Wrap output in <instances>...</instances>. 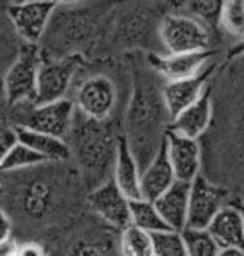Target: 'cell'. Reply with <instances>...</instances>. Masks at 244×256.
<instances>
[{
    "mask_svg": "<svg viewBox=\"0 0 244 256\" xmlns=\"http://www.w3.org/2000/svg\"><path fill=\"white\" fill-rule=\"evenodd\" d=\"M158 76L160 74L151 65L133 66V90L125 116V136L141 170L158 152L171 124Z\"/></svg>",
    "mask_w": 244,
    "mask_h": 256,
    "instance_id": "cell-1",
    "label": "cell"
},
{
    "mask_svg": "<svg viewBox=\"0 0 244 256\" xmlns=\"http://www.w3.org/2000/svg\"><path fill=\"white\" fill-rule=\"evenodd\" d=\"M118 140L110 120H95L75 110L67 142L86 186H98L113 173Z\"/></svg>",
    "mask_w": 244,
    "mask_h": 256,
    "instance_id": "cell-2",
    "label": "cell"
},
{
    "mask_svg": "<svg viewBox=\"0 0 244 256\" xmlns=\"http://www.w3.org/2000/svg\"><path fill=\"white\" fill-rule=\"evenodd\" d=\"M40 64L42 50L38 48V44H23L15 62L8 66L3 76L5 98L10 106L35 104Z\"/></svg>",
    "mask_w": 244,
    "mask_h": 256,
    "instance_id": "cell-3",
    "label": "cell"
},
{
    "mask_svg": "<svg viewBox=\"0 0 244 256\" xmlns=\"http://www.w3.org/2000/svg\"><path fill=\"white\" fill-rule=\"evenodd\" d=\"M158 37L163 48L170 54L210 50V25L195 15L170 14L161 20Z\"/></svg>",
    "mask_w": 244,
    "mask_h": 256,
    "instance_id": "cell-4",
    "label": "cell"
},
{
    "mask_svg": "<svg viewBox=\"0 0 244 256\" xmlns=\"http://www.w3.org/2000/svg\"><path fill=\"white\" fill-rule=\"evenodd\" d=\"M18 108L17 124L33 130L52 133V135L67 138L75 116V102L70 98H58L47 104H22Z\"/></svg>",
    "mask_w": 244,
    "mask_h": 256,
    "instance_id": "cell-5",
    "label": "cell"
},
{
    "mask_svg": "<svg viewBox=\"0 0 244 256\" xmlns=\"http://www.w3.org/2000/svg\"><path fill=\"white\" fill-rule=\"evenodd\" d=\"M85 60L81 54H68L63 57H43L38 68L37 98L35 104H47L58 98H65L77 72L83 66Z\"/></svg>",
    "mask_w": 244,
    "mask_h": 256,
    "instance_id": "cell-6",
    "label": "cell"
},
{
    "mask_svg": "<svg viewBox=\"0 0 244 256\" xmlns=\"http://www.w3.org/2000/svg\"><path fill=\"white\" fill-rule=\"evenodd\" d=\"M73 102L81 114L90 118L110 120L118 102V92L110 76L96 74L90 75L78 85Z\"/></svg>",
    "mask_w": 244,
    "mask_h": 256,
    "instance_id": "cell-7",
    "label": "cell"
},
{
    "mask_svg": "<svg viewBox=\"0 0 244 256\" xmlns=\"http://www.w3.org/2000/svg\"><path fill=\"white\" fill-rule=\"evenodd\" d=\"M58 5L48 0H25L8 7V18L23 44H38Z\"/></svg>",
    "mask_w": 244,
    "mask_h": 256,
    "instance_id": "cell-8",
    "label": "cell"
},
{
    "mask_svg": "<svg viewBox=\"0 0 244 256\" xmlns=\"http://www.w3.org/2000/svg\"><path fill=\"white\" fill-rule=\"evenodd\" d=\"M88 206L96 216L111 228L123 230L131 223V200L121 192L113 176L91 188L88 194Z\"/></svg>",
    "mask_w": 244,
    "mask_h": 256,
    "instance_id": "cell-9",
    "label": "cell"
},
{
    "mask_svg": "<svg viewBox=\"0 0 244 256\" xmlns=\"http://www.w3.org/2000/svg\"><path fill=\"white\" fill-rule=\"evenodd\" d=\"M226 193L220 186L213 185L201 173L191 182L190 210L186 226L208 228L216 213L226 204Z\"/></svg>",
    "mask_w": 244,
    "mask_h": 256,
    "instance_id": "cell-10",
    "label": "cell"
},
{
    "mask_svg": "<svg viewBox=\"0 0 244 256\" xmlns=\"http://www.w3.org/2000/svg\"><path fill=\"white\" fill-rule=\"evenodd\" d=\"M220 246V256L244 254V222L236 203H226L208 224Z\"/></svg>",
    "mask_w": 244,
    "mask_h": 256,
    "instance_id": "cell-11",
    "label": "cell"
},
{
    "mask_svg": "<svg viewBox=\"0 0 244 256\" xmlns=\"http://www.w3.org/2000/svg\"><path fill=\"white\" fill-rule=\"evenodd\" d=\"M166 150L173 168H175L176 178L185 182H193L200 175L201 170V145L200 138H191L180 135L176 132L168 130L166 136Z\"/></svg>",
    "mask_w": 244,
    "mask_h": 256,
    "instance_id": "cell-12",
    "label": "cell"
},
{
    "mask_svg": "<svg viewBox=\"0 0 244 256\" xmlns=\"http://www.w3.org/2000/svg\"><path fill=\"white\" fill-rule=\"evenodd\" d=\"M213 57V50H196V52H180L165 55L151 54L148 57V64L158 72L161 78L165 80H178L186 78L200 74L210 66V60Z\"/></svg>",
    "mask_w": 244,
    "mask_h": 256,
    "instance_id": "cell-13",
    "label": "cell"
},
{
    "mask_svg": "<svg viewBox=\"0 0 244 256\" xmlns=\"http://www.w3.org/2000/svg\"><path fill=\"white\" fill-rule=\"evenodd\" d=\"M213 74V65L206 66L200 74L178 80H165L163 84V98H165L168 114L171 118L185 110L188 105L196 102L208 88V78Z\"/></svg>",
    "mask_w": 244,
    "mask_h": 256,
    "instance_id": "cell-14",
    "label": "cell"
},
{
    "mask_svg": "<svg viewBox=\"0 0 244 256\" xmlns=\"http://www.w3.org/2000/svg\"><path fill=\"white\" fill-rule=\"evenodd\" d=\"M213 120V100L210 86L205 90L200 98L188 105L185 110H181L175 118H171V124L168 130L176 132L180 135L201 138L210 128Z\"/></svg>",
    "mask_w": 244,
    "mask_h": 256,
    "instance_id": "cell-15",
    "label": "cell"
},
{
    "mask_svg": "<svg viewBox=\"0 0 244 256\" xmlns=\"http://www.w3.org/2000/svg\"><path fill=\"white\" fill-rule=\"evenodd\" d=\"M178 180L175 168H173L170 156H168L166 142L163 140L158 152L151 158L150 163L141 170V196L155 200L163 192H166L173 183Z\"/></svg>",
    "mask_w": 244,
    "mask_h": 256,
    "instance_id": "cell-16",
    "label": "cell"
},
{
    "mask_svg": "<svg viewBox=\"0 0 244 256\" xmlns=\"http://www.w3.org/2000/svg\"><path fill=\"white\" fill-rule=\"evenodd\" d=\"M191 182L176 180L155 200L163 220L170 228L185 230L188 224V210H190Z\"/></svg>",
    "mask_w": 244,
    "mask_h": 256,
    "instance_id": "cell-17",
    "label": "cell"
},
{
    "mask_svg": "<svg viewBox=\"0 0 244 256\" xmlns=\"http://www.w3.org/2000/svg\"><path fill=\"white\" fill-rule=\"evenodd\" d=\"M111 176L130 200L143 198L141 196V166L135 153L131 152L125 135H120Z\"/></svg>",
    "mask_w": 244,
    "mask_h": 256,
    "instance_id": "cell-18",
    "label": "cell"
},
{
    "mask_svg": "<svg viewBox=\"0 0 244 256\" xmlns=\"http://www.w3.org/2000/svg\"><path fill=\"white\" fill-rule=\"evenodd\" d=\"M55 196H57V192H55L52 183H48L43 178L30 180L27 185L22 186L18 194L20 212L32 220L45 218L52 212Z\"/></svg>",
    "mask_w": 244,
    "mask_h": 256,
    "instance_id": "cell-19",
    "label": "cell"
},
{
    "mask_svg": "<svg viewBox=\"0 0 244 256\" xmlns=\"http://www.w3.org/2000/svg\"><path fill=\"white\" fill-rule=\"evenodd\" d=\"M15 130H17L18 142H22L25 145L32 146L38 153H42L48 162L63 163L72 156V150H70L67 138L20 125H15Z\"/></svg>",
    "mask_w": 244,
    "mask_h": 256,
    "instance_id": "cell-20",
    "label": "cell"
},
{
    "mask_svg": "<svg viewBox=\"0 0 244 256\" xmlns=\"http://www.w3.org/2000/svg\"><path fill=\"white\" fill-rule=\"evenodd\" d=\"M153 27V20L151 15L148 17V14L141 12V10H131L126 12L125 15H121L120 22L116 24V37L121 42L128 44V45H138L141 42H145L150 35V30Z\"/></svg>",
    "mask_w": 244,
    "mask_h": 256,
    "instance_id": "cell-21",
    "label": "cell"
},
{
    "mask_svg": "<svg viewBox=\"0 0 244 256\" xmlns=\"http://www.w3.org/2000/svg\"><path fill=\"white\" fill-rule=\"evenodd\" d=\"M43 163H53L48 162L42 153L33 150L32 146L25 145L22 142H17L10 148L8 153L0 163V172H18V170H30L35 166H42Z\"/></svg>",
    "mask_w": 244,
    "mask_h": 256,
    "instance_id": "cell-22",
    "label": "cell"
},
{
    "mask_svg": "<svg viewBox=\"0 0 244 256\" xmlns=\"http://www.w3.org/2000/svg\"><path fill=\"white\" fill-rule=\"evenodd\" d=\"M120 253L126 256H153L151 233L130 223L120 233Z\"/></svg>",
    "mask_w": 244,
    "mask_h": 256,
    "instance_id": "cell-23",
    "label": "cell"
},
{
    "mask_svg": "<svg viewBox=\"0 0 244 256\" xmlns=\"http://www.w3.org/2000/svg\"><path fill=\"white\" fill-rule=\"evenodd\" d=\"M131 223L150 233L170 228L165 220H163L156 203L148 198L131 200Z\"/></svg>",
    "mask_w": 244,
    "mask_h": 256,
    "instance_id": "cell-24",
    "label": "cell"
},
{
    "mask_svg": "<svg viewBox=\"0 0 244 256\" xmlns=\"http://www.w3.org/2000/svg\"><path fill=\"white\" fill-rule=\"evenodd\" d=\"M186 253L191 256H220V246L208 228L186 226L181 230Z\"/></svg>",
    "mask_w": 244,
    "mask_h": 256,
    "instance_id": "cell-25",
    "label": "cell"
},
{
    "mask_svg": "<svg viewBox=\"0 0 244 256\" xmlns=\"http://www.w3.org/2000/svg\"><path fill=\"white\" fill-rule=\"evenodd\" d=\"M153 256H185L186 246L183 233L175 228H165L151 233Z\"/></svg>",
    "mask_w": 244,
    "mask_h": 256,
    "instance_id": "cell-26",
    "label": "cell"
},
{
    "mask_svg": "<svg viewBox=\"0 0 244 256\" xmlns=\"http://www.w3.org/2000/svg\"><path fill=\"white\" fill-rule=\"evenodd\" d=\"M218 27L238 40L244 37V0H225Z\"/></svg>",
    "mask_w": 244,
    "mask_h": 256,
    "instance_id": "cell-27",
    "label": "cell"
},
{
    "mask_svg": "<svg viewBox=\"0 0 244 256\" xmlns=\"http://www.w3.org/2000/svg\"><path fill=\"white\" fill-rule=\"evenodd\" d=\"M223 4L225 0H188V10L210 27H218Z\"/></svg>",
    "mask_w": 244,
    "mask_h": 256,
    "instance_id": "cell-28",
    "label": "cell"
},
{
    "mask_svg": "<svg viewBox=\"0 0 244 256\" xmlns=\"http://www.w3.org/2000/svg\"><path fill=\"white\" fill-rule=\"evenodd\" d=\"M17 142L18 136H17V130H15V125L7 124V122L0 118V163H2L5 155H7L8 150Z\"/></svg>",
    "mask_w": 244,
    "mask_h": 256,
    "instance_id": "cell-29",
    "label": "cell"
},
{
    "mask_svg": "<svg viewBox=\"0 0 244 256\" xmlns=\"http://www.w3.org/2000/svg\"><path fill=\"white\" fill-rule=\"evenodd\" d=\"M45 250L40 243L27 242V243H13L12 254H23V256H40L43 254Z\"/></svg>",
    "mask_w": 244,
    "mask_h": 256,
    "instance_id": "cell-30",
    "label": "cell"
},
{
    "mask_svg": "<svg viewBox=\"0 0 244 256\" xmlns=\"http://www.w3.org/2000/svg\"><path fill=\"white\" fill-rule=\"evenodd\" d=\"M10 234H12V222H10L7 212L0 206V244L10 242Z\"/></svg>",
    "mask_w": 244,
    "mask_h": 256,
    "instance_id": "cell-31",
    "label": "cell"
},
{
    "mask_svg": "<svg viewBox=\"0 0 244 256\" xmlns=\"http://www.w3.org/2000/svg\"><path fill=\"white\" fill-rule=\"evenodd\" d=\"M228 57H230V58L244 57V37L238 40V42L230 48V52H228Z\"/></svg>",
    "mask_w": 244,
    "mask_h": 256,
    "instance_id": "cell-32",
    "label": "cell"
},
{
    "mask_svg": "<svg viewBox=\"0 0 244 256\" xmlns=\"http://www.w3.org/2000/svg\"><path fill=\"white\" fill-rule=\"evenodd\" d=\"M48 2H53L55 5L62 7V5H75V4H80V2H83V0H48Z\"/></svg>",
    "mask_w": 244,
    "mask_h": 256,
    "instance_id": "cell-33",
    "label": "cell"
},
{
    "mask_svg": "<svg viewBox=\"0 0 244 256\" xmlns=\"http://www.w3.org/2000/svg\"><path fill=\"white\" fill-rule=\"evenodd\" d=\"M238 204V208H240V212L243 214V222H244V204H240V203H236Z\"/></svg>",
    "mask_w": 244,
    "mask_h": 256,
    "instance_id": "cell-34",
    "label": "cell"
},
{
    "mask_svg": "<svg viewBox=\"0 0 244 256\" xmlns=\"http://www.w3.org/2000/svg\"><path fill=\"white\" fill-rule=\"evenodd\" d=\"M12 4H20V2H25V0H10Z\"/></svg>",
    "mask_w": 244,
    "mask_h": 256,
    "instance_id": "cell-35",
    "label": "cell"
},
{
    "mask_svg": "<svg viewBox=\"0 0 244 256\" xmlns=\"http://www.w3.org/2000/svg\"><path fill=\"white\" fill-rule=\"evenodd\" d=\"M0 192H2V180H0Z\"/></svg>",
    "mask_w": 244,
    "mask_h": 256,
    "instance_id": "cell-36",
    "label": "cell"
}]
</instances>
